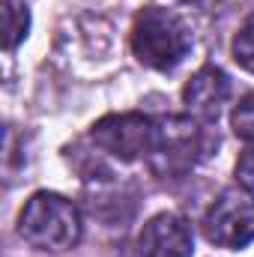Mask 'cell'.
<instances>
[{"label":"cell","instance_id":"cell-1","mask_svg":"<svg viewBox=\"0 0 254 257\" xmlns=\"http://www.w3.org/2000/svg\"><path fill=\"white\" fill-rule=\"evenodd\" d=\"M132 51L147 69L171 72L189 57L191 30L177 12L147 6L144 12H138L132 27Z\"/></svg>","mask_w":254,"mask_h":257},{"label":"cell","instance_id":"cell-2","mask_svg":"<svg viewBox=\"0 0 254 257\" xmlns=\"http://www.w3.org/2000/svg\"><path fill=\"white\" fill-rule=\"evenodd\" d=\"M18 236L39 251H69L81 239V212L54 192L33 194L18 215Z\"/></svg>","mask_w":254,"mask_h":257},{"label":"cell","instance_id":"cell-3","mask_svg":"<svg viewBox=\"0 0 254 257\" xmlns=\"http://www.w3.org/2000/svg\"><path fill=\"white\" fill-rule=\"evenodd\" d=\"M206 128L194 117H165L156 123L150 168L159 180H180L206 153Z\"/></svg>","mask_w":254,"mask_h":257},{"label":"cell","instance_id":"cell-4","mask_svg":"<svg viewBox=\"0 0 254 257\" xmlns=\"http://www.w3.org/2000/svg\"><path fill=\"white\" fill-rule=\"evenodd\" d=\"M203 236L218 248H242L254 242V194L245 186H230L203 215Z\"/></svg>","mask_w":254,"mask_h":257},{"label":"cell","instance_id":"cell-5","mask_svg":"<svg viewBox=\"0 0 254 257\" xmlns=\"http://www.w3.org/2000/svg\"><path fill=\"white\" fill-rule=\"evenodd\" d=\"M90 141L102 153H108L120 162L150 159L153 141H156V120H150L144 114H111V117H102L99 123H93Z\"/></svg>","mask_w":254,"mask_h":257},{"label":"cell","instance_id":"cell-6","mask_svg":"<svg viewBox=\"0 0 254 257\" xmlns=\"http://www.w3.org/2000/svg\"><path fill=\"white\" fill-rule=\"evenodd\" d=\"M194 254V239L186 218L174 212L153 215L141 236H138V257H191Z\"/></svg>","mask_w":254,"mask_h":257},{"label":"cell","instance_id":"cell-7","mask_svg":"<svg viewBox=\"0 0 254 257\" xmlns=\"http://www.w3.org/2000/svg\"><path fill=\"white\" fill-rule=\"evenodd\" d=\"M230 99V81L221 69L215 66H203L191 75V81L183 90V102L189 108V114L200 123H212L218 120V114L224 111Z\"/></svg>","mask_w":254,"mask_h":257},{"label":"cell","instance_id":"cell-8","mask_svg":"<svg viewBox=\"0 0 254 257\" xmlns=\"http://www.w3.org/2000/svg\"><path fill=\"white\" fill-rule=\"evenodd\" d=\"M30 30L27 0H3V48L15 51Z\"/></svg>","mask_w":254,"mask_h":257},{"label":"cell","instance_id":"cell-9","mask_svg":"<svg viewBox=\"0 0 254 257\" xmlns=\"http://www.w3.org/2000/svg\"><path fill=\"white\" fill-rule=\"evenodd\" d=\"M230 51H233V60L242 66L245 72H251L254 75V15H248L245 24L236 30Z\"/></svg>","mask_w":254,"mask_h":257},{"label":"cell","instance_id":"cell-10","mask_svg":"<svg viewBox=\"0 0 254 257\" xmlns=\"http://www.w3.org/2000/svg\"><path fill=\"white\" fill-rule=\"evenodd\" d=\"M230 126L236 132V138H242L248 147H254V93L239 99V105L230 114Z\"/></svg>","mask_w":254,"mask_h":257}]
</instances>
